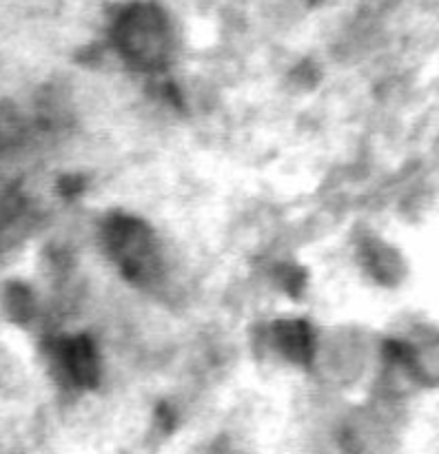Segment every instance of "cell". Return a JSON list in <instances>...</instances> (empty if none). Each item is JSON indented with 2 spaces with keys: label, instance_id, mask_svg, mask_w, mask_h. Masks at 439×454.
<instances>
[{
  "label": "cell",
  "instance_id": "obj_1",
  "mask_svg": "<svg viewBox=\"0 0 439 454\" xmlns=\"http://www.w3.org/2000/svg\"><path fill=\"white\" fill-rule=\"evenodd\" d=\"M120 53L142 69H160L171 53V22L158 4H131L115 22Z\"/></svg>",
  "mask_w": 439,
  "mask_h": 454
},
{
  "label": "cell",
  "instance_id": "obj_2",
  "mask_svg": "<svg viewBox=\"0 0 439 454\" xmlns=\"http://www.w3.org/2000/svg\"><path fill=\"white\" fill-rule=\"evenodd\" d=\"M106 244L120 269L133 282H142L155 270L153 233L131 217H114L106 224Z\"/></svg>",
  "mask_w": 439,
  "mask_h": 454
},
{
  "label": "cell",
  "instance_id": "obj_3",
  "mask_svg": "<svg viewBox=\"0 0 439 454\" xmlns=\"http://www.w3.org/2000/svg\"><path fill=\"white\" fill-rule=\"evenodd\" d=\"M62 366L71 381L84 388H93L100 377V366H98V355L91 341L87 337H75V340L62 344Z\"/></svg>",
  "mask_w": 439,
  "mask_h": 454
},
{
  "label": "cell",
  "instance_id": "obj_4",
  "mask_svg": "<svg viewBox=\"0 0 439 454\" xmlns=\"http://www.w3.org/2000/svg\"><path fill=\"white\" fill-rule=\"evenodd\" d=\"M279 348L297 364H309L313 357V333L304 322L278 324Z\"/></svg>",
  "mask_w": 439,
  "mask_h": 454
},
{
  "label": "cell",
  "instance_id": "obj_5",
  "mask_svg": "<svg viewBox=\"0 0 439 454\" xmlns=\"http://www.w3.org/2000/svg\"><path fill=\"white\" fill-rule=\"evenodd\" d=\"M18 120L9 109H0V142H7L16 136Z\"/></svg>",
  "mask_w": 439,
  "mask_h": 454
}]
</instances>
